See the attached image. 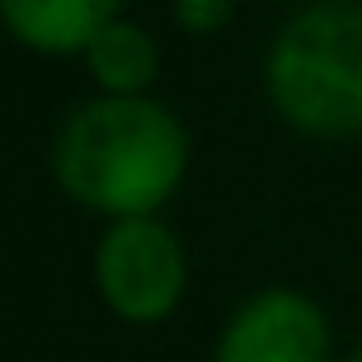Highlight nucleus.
Listing matches in <instances>:
<instances>
[{
  "instance_id": "obj_1",
  "label": "nucleus",
  "mask_w": 362,
  "mask_h": 362,
  "mask_svg": "<svg viewBox=\"0 0 362 362\" xmlns=\"http://www.w3.org/2000/svg\"><path fill=\"white\" fill-rule=\"evenodd\" d=\"M189 169L184 124L144 95H105L75 110L55 139L60 189L110 218L154 214Z\"/></svg>"
},
{
  "instance_id": "obj_2",
  "label": "nucleus",
  "mask_w": 362,
  "mask_h": 362,
  "mask_svg": "<svg viewBox=\"0 0 362 362\" xmlns=\"http://www.w3.org/2000/svg\"><path fill=\"white\" fill-rule=\"evenodd\" d=\"M268 100L293 129L313 139L362 134V6L357 0H317L283 25L268 55Z\"/></svg>"
},
{
  "instance_id": "obj_3",
  "label": "nucleus",
  "mask_w": 362,
  "mask_h": 362,
  "mask_svg": "<svg viewBox=\"0 0 362 362\" xmlns=\"http://www.w3.org/2000/svg\"><path fill=\"white\" fill-rule=\"evenodd\" d=\"M95 283L100 298L124 322H159L179 308L189 263L179 238L154 214H134V218H115V228L100 238Z\"/></svg>"
},
{
  "instance_id": "obj_4",
  "label": "nucleus",
  "mask_w": 362,
  "mask_h": 362,
  "mask_svg": "<svg viewBox=\"0 0 362 362\" xmlns=\"http://www.w3.org/2000/svg\"><path fill=\"white\" fill-rule=\"evenodd\" d=\"M214 362H332L327 317L313 298L268 288L228 317Z\"/></svg>"
},
{
  "instance_id": "obj_5",
  "label": "nucleus",
  "mask_w": 362,
  "mask_h": 362,
  "mask_svg": "<svg viewBox=\"0 0 362 362\" xmlns=\"http://www.w3.org/2000/svg\"><path fill=\"white\" fill-rule=\"evenodd\" d=\"M119 6L124 0H0V21L40 55H75L119 21Z\"/></svg>"
},
{
  "instance_id": "obj_6",
  "label": "nucleus",
  "mask_w": 362,
  "mask_h": 362,
  "mask_svg": "<svg viewBox=\"0 0 362 362\" xmlns=\"http://www.w3.org/2000/svg\"><path fill=\"white\" fill-rule=\"evenodd\" d=\"M90 75L110 95H144L159 75V45L144 25L134 21H110L90 45H85Z\"/></svg>"
},
{
  "instance_id": "obj_7",
  "label": "nucleus",
  "mask_w": 362,
  "mask_h": 362,
  "mask_svg": "<svg viewBox=\"0 0 362 362\" xmlns=\"http://www.w3.org/2000/svg\"><path fill=\"white\" fill-rule=\"evenodd\" d=\"M174 16L189 35H214V30L228 25L233 0H174Z\"/></svg>"
},
{
  "instance_id": "obj_8",
  "label": "nucleus",
  "mask_w": 362,
  "mask_h": 362,
  "mask_svg": "<svg viewBox=\"0 0 362 362\" xmlns=\"http://www.w3.org/2000/svg\"><path fill=\"white\" fill-rule=\"evenodd\" d=\"M352 362H362V352H357V357H352Z\"/></svg>"
}]
</instances>
